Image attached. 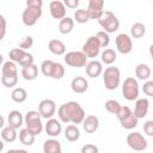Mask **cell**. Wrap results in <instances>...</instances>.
<instances>
[{"instance_id":"obj_1","label":"cell","mask_w":153,"mask_h":153,"mask_svg":"<svg viewBox=\"0 0 153 153\" xmlns=\"http://www.w3.org/2000/svg\"><path fill=\"white\" fill-rule=\"evenodd\" d=\"M59 120L62 123H72V124H82L86 115L85 110L81 108V105L78 102H68L62 105H60L57 110Z\"/></svg>"},{"instance_id":"obj_2","label":"cell","mask_w":153,"mask_h":153,"mask_svg":"<svg viewBox=\"0 0 153 153\" xmlns=\"http://www.w3.org/2000/svg\"><path fill=\"white\" fill-rule=\"evenodd\" d=\"M24 123L26 126V129L32 133L35 136L36 135H39L43 130V123H42V116L38 111H35V110H31V111H27L25 114V117H24Z\"/></svg>"},{"instance_id":"obj_3","label":"cell","mask_w":153,"mask_h":153,"mask_svg":"<svg viewBox=\"0 0 153 153\" xmlns=\"http://www.w3.org/2000/svg\"><path fill=\"white\" fill-rule=\"evenodd\" d=\"M103 82L106 90H116L121 82V72L115 66H109L103 72Z\"/></svg>"},{"instance_id":"obj_4","label":"cell","mask_w":153,"mask_h":153,"mask_svg":"<svg viewBox=\"0 0 153 153\" xmlns=\"http://www.w3.org/2000/svg\"><path fill=\"white\" fill-rule=\"evenodd\" d=\"M139 92H140V88H139L137 80L133 76L126 78L122 84V94H123L124 99H127L129 102L137 100Z\"/></svg>"},{"instance_id":"obj_5","label":"cell","mask_w":153,"mask_h":153,"mask_svg":"<svg viewBox=\"0 0 153 153\" xmlns=\"http://www.w3.org/2000/svg\"><path fill=\"white\" fill-rule=\"evenodd\" d=\"M121 123V126L124 128V129H134L137 123H139V118L134 115V112L128 108V106H123L122 105V109L121 111L118 112V115L116 116Z\"/></svg>"},{"instance_id":"obj_6","label":"cell","mask_w":153,"mask_h":153,"mask_svg":"<svg viewBox=\"0 0 153 153\" xmlns=\"http://www.w3.org/2000/svg\"><path fill=\"white\" fill-rule=\"evenodd\" d=\"M99 25L104 29L103 31H105L106 33H112L115 31L118 30L120 27V20L117 19V17L110 12V11H105L104 14L100 17V19L98 20Z\"/></svg>"},{"instance_id":"obj_7","label":"cell","mask_w":153,"mask_h":153,"mask_svg":"<svg viewBox=\"0 0 153 153\" xmlns=\"http://www.w3.org/2000/svg\"><path fill=\"white\" fill-rule=\"evenodd\" d=\"M127 145L136 152H141L145 151L148 146V142L146 140V137L139 133V131H131L127 135Z\"/></svg>"},{"instance_id":"obj_8","label":"cell","mask_w":153,"mask_h":153,"mask_svg":"<svg viewBox=\"0 0 153 153\" xmlns=\"http://www.w3.org/2000/svg\"><path fill=\"white\" fill-rule=\"evenodd\" d=\"M100 43H99V41H98V38H97V36L94 35V36H90L87 39H86V42L84 43V45H82V49H81V51L87 56V57H97L98 55H99V53H100Z\"/></svg>"},{"instance_id":"obj_9","label":"cell","mask_w":153,"mask_h":153,"mask_svg":"<svg viewBox=\"0 0 153 153\" xmlns=\"http://www.w3.org/2000/svg\"><path fill=\"white\" fill-rule=\"evenodd\" d=\"M65 62L71 67H85L87 65V56L82 51H69L65 55Z\"/></svg>"},{"instance_id":"obj_10","label":"cell","mask_w":153,"mask_h":153,"mask_svg":"<svg viewBox=\"0 0 153 153\" xmlns=\"http://www.w3.org/2000/svg\"><path fill=\"white\" fill-rule=\"evenodd\" d=\"M42 16V8H35V7H26L23 11L22 14V20L24 25L26 26H33L37 20Z\"/></svg>"},{"instance_id":"obj_11","label":"cell","mask_w":153,"mask_h":153,"mask_svg":"<svg viewBox=\"0 0 153 153\" xmlns=\"http://www.w3.org/2000/svg\"><path fill=\"white\" fill-rule=\"evenodd\" d=\"M116 48L118 50V53L126 55L129 54L133 49V42H131V37L128 33H120L117 35L116 39Z\"/></svg>"},{"instance_id":"obj_12","label":"cell","mask_w":153,"mask_h":153,"mask_svg":"<svg viewBox=\"0 0 153 153\" xmlns=\"http://www.w3.org/2000/svg\"><path fill=\"white\" fill-rule=\"evenodd\" d=\"M87 13L90 16V19H97L99 20L100 17L104 14V1L103 0H90L87 5Z\"/></svg>"},{"instance_id":"obj_13","label":"cell","mask_w":153,"mask_h":153,"mask_svg":"<svg viewBox=\"0 0 153 153\" xmlns=\"http://www.w3.org/2000/svg\"><path fill=\"white\" fill-rule=\"evenodd\" d=\"M56 111V104L53 99H43L38 104V112L43 118H53L54 114Z\"/></svg>"},{"instance_id":"obj_14","label":"cell","mask_w":153,"mask_h":153,"mask_svg":"<svg viewBox=\"0 0 153 153\" xmlns=\"http://www.w3.org/2000/svg\"><path fill=\"white\" fill-rule=\"evenodd\" d=\"M49 11H50L51 17L55 18V19H60L61 20V19L66 18V6L60 0L50 1V4H49Z\"/></svg>"},{"instance_id":"obj_15","label":"cell","mask_w":153,"mask_h":153,"mask_svg":"<svg viewBox=\"0 0 153 153\" xmlns=\"http://www.w3.org/2000/svg\"><path fill=\"white\" fill-rule=\"evenodd\" d=\"M44 130L45 133L51 136V137H55V136H59L62 131V126H61V121H57L56 118H49L44 126Z\"/></svg>"},{"instance_id":"obj_16","label":"cell","mask_w":153,"mask_h":153,"mask_svg":"<svg viewBox=\"0 0 153 153\" xmlns=\"http://www.w3.org/2000/svg\"><path fill=\"white\" fill-rule=\"evenodd\" d=\"M149 109V100L147 98H140L135 102V106H134V115L140 120L143 118Z\"/></svg>"},{"instance_id":"obj_17","label":"cell","mask_w":153,"mask_h":153,"mask_svg":"<svg viewBox=\"0 0 153 153\" xmlns=\"http://www.w3.org/2000/svg\"><path fill=\"white\" fill-rule=\"evenodd\" d=\"M85 71L90 78H97L103 73L102 62H99L97 60H92V61L87 62V65L85 66Z\"/></svg>"},{"instance_id":"obj_18","label":"cell","mask_w":153,"mask_h":153,"mask_svg":"<svg viewBox=\"0 0 153 153\" xmlns=\"http://www.w3.org/2000/svg\"><path fill=\"white\" fill-rule=\"evenodd\" d=\"M99 127V120L96 115H88L85 117L84 122H82V129L87 133V134H92L94 133Z\"/></svg>"},{"instance_id":"obj_19","label":"cell","mask_w":153,"mask_h":153,"mask_svg":"<svg viewBox=\"0 0 153 153\" xmlns=\"http://www.w3.org/2000/svg\"><path fill=\"white\" fill-rule=\"evenodd\" d=\"M71 88L74 93H84L88 88V82L84 76H75L71 82Z\"/></svg>"},{"instance_id":"obj_20","label":"cell","mask_w":153,"mask_h":153,"mask_svg":"<svg viewBox=\"0 0 153 153\" xmlns=\"http://www.w3.org/2000/svg\"><path fill=\"white\" fill-rule=\"evenodd\" d=\"M7 122H8V126L14 128V129H19L22 126H23V122H24V117L22 115L20 111L18 110H12L10 114H8V117H7Z\"/></svg>"},{"instance_id":"obj_21","label":"cell","mask_w":153,"mask_h":153,"mask_svg":"<svg viewBox=\"0 0 153 153\" xmlns=\"http://www.w3.org/2000/svg\"><path fill=\"white\" fill-rule=\"evenodd\" d=\"M43 153H62L61 143L55 139H48L43 143Z\"/></svg>"},{"instance_id":"obj_22","label":"cell","mask_w":153,"mask_h":153,"mask_svg":"<svg viewBox=\"0 0 153 153\" xmlns=\"http://www.w3.org/2000/svg\"><path fill=\"white\" fill-rule=\"evenodd\" d=\"M48 49L54 55H63L66 53V45L60 39H51V41H49Z\"/></svg>"},{"instance_id":"obj_23","label":"cell","mask_w":153,"mask_h":153,"mask_svg":"<svg viewBox=\"0 0 153 153\" xmlns=\"http://www.w3.org/2000/svg\"><path fill=\"white\" fill-rule=\"evenodd\" d=\"M151 68L146 63H139L136 67H135V75L139 80H142V81H147L151 76Z\"/></svg>"},{"instance_id":"obj_24","label":"cell","mask_w":153,"mask_h":153,"mask_svg":"<svg viewBox=\"0 0 153 153\" xmlns=\"http://www.w3.org/2000/svg\"><path fill=\"white\" fill-rule=\"evenodd\" d=\"M1 73H2L1 76H18V69H17L16 63L11 60L5 61L2 63Z\"/></svg>"},{"instance_id":"obj_25","label":"cell","mask_w":153,"mask_h":153,"mask_svg":"<svg viewBox=\"0 0 153 153\" xmlns=\"http://www.w3.org/2000/svg\"><path fill=\"white\" fill-rule=\"evenodd\" d=\"M37 75H38V67H37L35 63L22 68V76H23L25 80H27V81L35 80V79L37 78Z\"/></svg>"},{"instance_id":"obj_26","label":"cell","mask_w":153,"mask_h":153,"mask_svg":"<svg viewBox=\"0 0 153 153\" xmlns=\"http://www.w3.org/2000/svg\"><path fill=\"white\" fill-rule=\"evenodd\" d=\"M74 29V19H72L71 17H66L63 19L60 20L59 23V31L62 35H67L71 33Z\"/></svg>"},{"instance_id":"obj_27","label":"cell","mask_w":153,"mask_h":153,"mask_svg":"<svg viewBox=\"0 0 153 153\" xmlns=\"http://www.w3.org/2000/svg\"><path fill=\"white\" fill-rule=\"evenodd\" d=\"M65 137H66V140H68L71 142H74L76 140H79V137H80V130H79L78 126H75V124L67 126L66 129H65Z\"/></svg>"},{"instance_id":"obj_28","label":"cell","mask_w":153,"mask_h":153,"mask_svg":"<svg viewBox=\"0 0 153 153\" xmlns=\"http://www.w3.org/2000/svg\"><path fill=\"white\" fill-rule=\"evenodd\" d=\"M1 139L5 141V142H13L16 139H17V136H18V134H17V129H14V128H12V127H10V126H7V127H4L2 129H1Z\"/></svg>"},{"instance_id":"obj_29","label":"cell","mask_w":153,"mask_h":153,"mask_svg":"<svg viewBox=\"0 0 153 153\" xmlns=\"http://www.w3.org/2000/svg\"><path fill=\"white\" fill-rule=\"evenodd\" d=\"M100 56H102V62L105 63V65H109V66H111V65L116 61V59H117L116 51H115L114 49H111V48L104 49V50L102 51Z\"/></svg>"},{"instance_id":"obj_30","label":"cell","mask_w":153,"mask_h":153,"mask_svg":"<svg viewBox=\"0 0 153 153\" xmlns=\"http://www.w3.org/2000/svg\"><path fill=\"white\" fill-rule=\"evenodd\" d=\"M19 141L25 146H31L35 142V135L30 133L26 128L19 130Z\"/></svg>"},{"instance_id":"obj_31","label":"cell","mask_w":153,"mask_h":153,"mask_svg":"<svg viewBox=\"0 0 153 153\" xmlns=\"http://www.w3.org/2000/svg\"><path fill=\"white\" fill-rule=\"evenodd\" d=\"M11 98L16 103H24L27 98V92L23 87H16L11 93Z\"/></svg>"},{"instance_id":"obj_32","label":"cell","mask_w":153,"mask_h":153,"mask_svg":"<svg viewBox=\"0 0 153 153\" xmlns=\"http://www.w3.org/2000/svg\"><path fill=\"white\" fill-rule=\"evenodd\" d=\"M146 33V26L142 23H134L130 27V37L133 38H141Z\"/></svg>"},{"instance_id":"obj_33","label":"cell","mask_w":153,"mask_h":153,"mask_svg":"<svg viewBox=\"0 0 153 153\" xmlns=\"http://www.w3.org/2000/svg\"><path fill=\"white\" fill-rule=\"evenodd\" d=\"M55 65H56V62H54L51 60H44L41 63V72H42V74L44 76L51 78L53 73H54V69H55Z\"/></svg>"},{"instance_id":"obj_34","label":"cell","mask_w":153,"mask_h":153,"mask_svg":"<svg viewBox=\"0 0 153 153\" xmlns=\"http://www.w3.org/2000/svg\"><path fill=\"white\" fill-rule=\"evenodd\" d=\"M121 109H122V105L117 100H115V99H109V100L105 102V110L108 112L112 114V115L117 116L118 112L121 111Z\"/></svg>"},{"instance_id":"obj_35","label":"cell","mask_w":153,"mask_h":153,"mask_svg":"<svg viewBox=\"0 0 153 153\" xmlns=\"http://www.w3.org/2000/svg\"><path fill=\"white\" fill-rule=\"evenodd\" d=\"M74 20L79 24H84V23H87L90 20V16L87 13L86 10L84 8H79L74 12Z\"/></svg>"},{"instance_id":"obj_36","label":"cell","mask_w":153,"mask_h":153,"mask_svg":"<svg viewBox=\"0 0 153 153\" xmlns=\"http://www.w3.org/2000/svg\"><path fill=\"white\" fill-rule=\"evenodd\" d=\"M25 53L26 51L20 49V48H13L12 50H10V54H8L10 55V60L13 61L14 63H19V61L22 60V57L24 56Z\"/></svg>"},{"instance_id":"obj_37","label":"cell","mask_w":153,"mask_h":153,"mask_svg":"<svg viewBox=\"0 0 153 153\" xmlns=\"http://www.w3.org/2000/svg\"><path fill=\"white\" fill-rule=\"evenodd\" d=\"M99 43H100V47L102 48H106L110 43V37H109V33H106L105 31H98L96 33Z\"/></svg>"},{"instance_id":"obj_38","label":"cell","mask_w":153,"mask_h":153,"mask_svg":"<svg viewBox=\"0 0 153 153\" xmlns=\"http://www.w3.org/2000/svg\"><path fill=\"white\" fill-rule=\"evenodd\" d=\"M18 82V76H1V84L5 87H13Z\"/></svg>"},{"instance_id":"obj_39","label":"cell","mask_w":153,"mask_h":153,"mask_svg":"<svg viewBox=\"0 0 153 153\" xmlns=\"http://www.w3.org/2000/svg\"><path fill=\"white\" fill-rule=\"evenodd\" d=\"M32 44H33V38H32L31 36H25V37H23V39L19 42L18 48H20V49H23V50H26V49L31 48Z\"/></svg>"},{"instance_id":"obj_40","label":"cell","mask_w":153,"mask_h":153,"mask_svg":"<svg viewBox=\"0 0 153 153\" xmlns=\"http://www.w3.org/2000/svg\"><path fill=\"white\" fill-rule=\"evenodd\" d=\"M63 75H65V67H63L61 63L56 62V65H55V69H54V73H53V76H51V78L59 80V79H61Z\"/></svg>"},{"instance_id":"obj_41","label":"cell","mask_w":153,"mask_h":153,"mask_svg":"<svg viewBox=\"0 0 153 153\" xmlns=\"http://www.w3.org/2000/svg\"><path fill=\"white\" fill-rule=\"evenodd\" d=\"M19 65H20L22 67H26V66L33 65V56H32L30 53H25L24 56L22 57V60L19 61Z\"/></svg>"},{"instance_id":"obj_42","label":"cell","mask_w":153,"mask_h":153,"mask_svg":"<svg viewBox=\"0 0 153 153\" xmlns=\"http://www.w3.org/2000/svg\"><path fill=\"white\" fill-rule=\"evenodd\" d=\"M142 91L146 96L148 97H153V80H147L145 81L143 86H142Z\"/></svg>"},{"instance_id":"obj_43","label":"cell","mask_w":153,"mask_h":153,"mask_svg":"<svg viewBox=\"0 0 153 153\" xmlns=\"http://www.w3.org/2000/svg\"><path fill=\"white\" fill-rule=\"evenodd\" d=\"M98 147L96 145H92V143H87V145H84L81 147V151L80 153H98Z\"/></svg>"},{"instance_id":"obj_44","label":"cell","mask_w":153,"mask_h":153,"mask_svg":"<svg viewBox=\"0 0 153 153\" xmlns=\"http://www.w3.org/2000/svg\"><path fill=\"white\" fill-rule=\"evenodd\" d=\"M143 131L148 136H153V121H146L143 123Z\"/></svg>"},{"instance_id":"obj_45","label":"cell","mask_w":153,"mask_h":153,"mask_svg":"<svg viewBox=\"0 0 153 153\" xmlns=\"http://www.w3.org/2000/svg\"><path fill=\"white\" fill-rule=\"evenodd\" d=\"M43 1L42 0H27L26 7H35V8H42Z\"/></svg>"},{"instance_id":"obj_46","label":"cell","mask_w":153,"mask_h":153,"mask_svg":"<svg viewBox=\"0 0 153 153\" xmlns=\"http://www.w3.org/2000/svg\"><path fill=\"white\" fill-rule=\"evenodd\" d=\"M63 4H65L66 7L74 10V8H76L79 6V0H65Z\"/></svg>"},{"instance_id":"obj_47","label":"cell","mask_w":153,"mask_h":153,"mask_svg":"<svg viewBox=\"0 0 153 153\" xmlns=\"http://www.w3.org/2000/svg\"><path fill=\"white\" fill-rule=\"evenodd\" d=\"M0 22H1V33H0V39L4 38L5 33H6V19L2 14H0Z\"/></svg>"},{"instance_id":"obj_48","label":"cell","mask_w":153,"mask_h":153,"mask_svg":"<svg viewBox=\"0 0 153 153\" xmlns=\"http://www.w3.org/2000/svg\"><path fill=\"white\" fill-rule=\"evenodd\" d=\"M6 153H27L25 149H8Z\"/></svg>"},{"instance_id":"obj_49","label":"cell","mask_w":153,"mask_h":153,"mask_svg":"<svg viewBox=\"0 0 153 153\" xmlns=\"http://www.w3.org/2000/svg\"><path fill=\"white\" fill-rule=\"evenodd\" d=\"M149 54H151V57L153 59V44L149 45Z\"/></svg>"}]
</instances>
